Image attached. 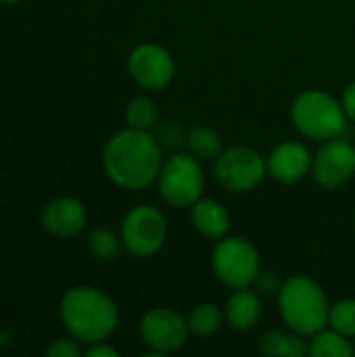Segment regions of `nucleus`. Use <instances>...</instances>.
Segmentation results:
<instances>
[{
    "label": "nucleus",
    "mask_w": 355,
    "mask_h": 357,
    "mask_svg": "<svg viewBox=\"0 0 355 357\" xmlns=\"http://www.w3.org/2000/svg\"><path fill=\"white\" fill-rule=\"evenodd\" d=\"M328 324L343 337H355V299H343L331 305Z\"/></svg>",
    "instance_id": "obj_22"
},
{
    "label": "nucleus",
    "mask_w": 355,
    "mask_h": 357,
    "mask_svg": "<svg viewBox=\"0 0 355 357\" xmlns=\"http://www.w3.org/2000/svg\"><path fill=\"white\" fill-rule=\"evenodd\" d=\"M268 174L266 159L249 146L222 151L213 165V176L230 192H249L262 184Z\"/></svg>",
    "instance_id": "obj_8"
},
{
    "label": "nucleus",
    "mask_w": 355,
    "mask_h": 357,
    "mask_svg": "<svg viewBox=\"0 0 355 357\" xmlns=\"http://www.w3.org/2000/svg\"><path fill=\"white\" fill-rule=\"evenodd\" d=\"M312 174L322 188L335 190L345 186L355 176V146L339 136L324 140L314 155Z\"/></svg>",
    "instance_id": "obj_10"
},
{
    "label": "nucleus",
    "mask_w": 355,
    "mask_h": 357,
    "mask_svg": "<svg viewBox=\"0 0 355 357\" xmlns=\"http://www.w3.org/2000/svg\"><path fill=\"white\" fill-rule=\"evenodd\" d=\"M341 105H343V109H345V115H347V119L355 123V82H352V84L345 88Z\"/></svg>",
    "instance_id": "obj_26"
},
{
    "label": "nucleus",
    "mask_w": 355,
    "mask_h": 357,
    "mask_svg": "<svg viewBox=\"0 0 355 357\" xmlns=\"http://www.w3.org/2000/svg\"><path fill=\"white\" fill-rule=\"evenodd\" d=\"M188 322L169 307H153L140 320V337L153 349L146 356H163L184 347L188 339Z\"/></svg>",
    "instance_id": "obj_9"
},
{
    "label": "nucleus",
    "mask_w": 355,
    "mask_h": 357,
    "mask_svg": "<svg viewBox=\"0 0 355 357\" xmlns=\"http://www.w3.org/2000/svg\"><path fill=\"white\" fill-rule=\"evenodd\" d=\"M84 354L82 345L77 339H73L69 335V339H56L46 347V356L48 357H80Z\"/></svg>",
    "instance_id": "obj_23"
},
{
    "label": "nucleus",
    "mask_w": 355,
    "mask_h": 357,
    "mask_svg": "<svg viewBox=\"0 0 355 357\" xmlns=\"http://www.w3.org/2000/svg\"><path fill=\"white\" fill-rule=\"evenodd\" d=\"M253 284L259 295H278L282 289V282L274 272H259V276L255 278Z\"/></svg>",
    "instance_id": "obj_24"
},
{
    "label": "nucleus",
    "mask_w": 355,
    "mask_h": 357,
    "mask_svg": "<svg viewBox=\"0 0 355 357\" xmlns=\"http://www.w3.org/2000/svg\"><path fill=\"white\" fill-rule=\"evenodd\" d=\"M186 144L190 153L201 161H216L222 153V136L205 126H197L188 132Z\"/></svg>",
    "instance_id": "obj_17"
},
{
    "label": "nucleus",
    "mask_w": 355,
    "mask_h": 357,
    "mask_svg": "<svg viewBox=\"0 0 355 357\" xmlns=\"http://www.w3.org/2000/svg\"><path fill=\"white\" fill-rule=\"evenodd\" d=\"M211 266L218 280L230 289H247L262 272L259 251L245 236H224L211 253Z\"/></svg>",
    "instance_id": "obj_5"
},
{
    "label": "nucleus",
    "mask_w": 355,
    "mask_h": 357,
    "mask_svg": "<svg viewBox=\"0 0 355 357\" xmlns=\"http://www.w3.org/2000/svg\"><path fill=\"white\" fill-rule=\"evenodd\" d=\"M6 343V335L2 333V328H0V345H4Z\"/></svg>",
    "instance_id": "obj_28"
},
{
    "label": "nucleus",
    "mask_w": 355,
    "mask_h": 357,
    "mask_svg": "<svg viewBox=\"0 0 355 357\" xmlns=\"http://www.w3.org/2000/svg\"><path fill=\"white\" fill-rule=\"evenodd\" d=\"M190 222L199 234L213 238V241L224 238L230 230V215H228L226 207L213 199L201 197L190 207Z\"/></svg>",
    "instance_id": "obj_15"
},
{
    "label": "nucleus",
    "mask_w": 355,
    "mask_h": 357,
    "mask_svg": "<svg viewBox=\"0 0 355 357\" xmlns=\"http://www.w3.org/2000/svg\"><path fill=\"white\" fill-rule=\"evenodd\" d=\"M291 119L303 136L322 142L341 136L347 126L343 105L324 90L301 92L291 107Z\"/></svg>",
    "instance_id": "obj_4"
},
{
    "label": "nucleus",
    "mask_w": 355,
    "mask_h": 357,
    "mask_svg": "<svg viewBox=\"0 0 355 357\" xmlns=\"http://www.w3.org/2000/svg\"><path fill=\"white\" fill-rule=\"evenodd\" d=\"M157 119H159V111H157V105L146 98V96H136L128 102L126 107V121H128V128H134V130H144V132H151L155 126H157Z\"/></svg>",
    "instance_id": "obj_21"
},
{
    "label": "nucleus",
    "mask_w": 355,
    "mask_h": 357,
    "mask_svg": "<svg viewBox=\"0 0 355 357\" xmlns=\"http://www.w3.org/2000/svg\"><path fill=\"white\" fill-rule=\"evenodd\" d=\"M278 312L285 324L303 337H314L328 324L331 305L322 287L310 276H293L282 282Z\"/></svg>",
    "instance_id": "obj_3"
},
{
    "label": "nucleus",
    "mask_w": 355,
    "mask_h": 357,
    "mask_svg": "<svg viewBox=\"0 0 355 357\" xmlns=\"http://www.w3.org/2000/svg\"><path fill=\"white\" fill-rule=\"evenodd\" d=\"M61 320L67 333L84 345L107 341L119 322V310L115 301L96 287L69 289L59 307Z\"/></svg>",
    "instance_id": "obj_2"
},
{
    "label": "nucleus",
    "mask_w": 355,
    "mask_h": 357,
    "mask_svg": "<svg viewBox=\"0 0 355 357\" xmlns=\"http://www.w3.org/2000/svg\"><path fill=\"white\" fill-rule=\"evenodd\" d=\"M310 356L312 357H349L354 356V347L349 345L347 337L333 331H320L310 341Z\"/></svg>",
    "instance_id": "obj_19"
},
{
    "label": "nucleus",
    "mask_w": 355,
    "mask_h": 357,
    "mask_svg": "<svg viewBox=\"0 0 355 357\" xmlns=\"http://www.w3.org/2000/svg\"><path fill=\"white\" fill-rule=\"evenodd\" d=\"M259 351L268 357H303L310 356V345H305L303 335L270 331L259 339Z\"/></svg>",
    "instance_id": "obj_16"
},
{
    "label": "nucleus",
    "mask_w": 355,
    "mask_h": 357,
    "mask_svg": "<svg viewBox=\"0 0 355 357\" xmlns=\"http://www.w3.org/2000/svg\"><path fill=\"white\" fill-rule=\"evenodd\" d=\"M88 222V211L82 201L73 197L52 199L40 213V226L54 238L67 241L77 236Z\"/></svg>",
    "instance_id": "obj_12"
},
{
    "label": "nucleus",
    "mask_w": 355,
    "mask_h": 357,
    "mask_svg": "<svg viewBox=\"0 0 355 357\" xmlns=\"http://www.w3.org/2000/svg\"><path fill=\"white\" fill-rule=\"evenodd\" d=\"M167 241V222L161 209L153 205L132 207L121 224L123 249L134 257H153Z\"/></svg>",
    "instance_id": "obj_7"
},
{
    "label": "nucleus",
    "mask_w": 355,
    "mask_h": 357,
    "mask_svg": "<svg viewBox=\"0 0 355 357\" xmlns=\"http://www.w3.org/2000/svg\"><path fill=\"white\" fill-rule=\"evenodd\" d=\"M88 251L92 253V257L100 259V261H113L119 257L121 253V236H117L113 230L109 228H94L90 234H88Z\"/></svg>",
    "instance_id": "obj_20"
},
{
    "label": "nucleus",
    "mask_w": 355,
    "mask_h": 357,
    "mask_svg": "<svg viewBox=\"0 0 355 357\" xmlns=\"http://www.w3.org/2000/svg\"><path fill=\"white\" fill-rule=\"evenodd\" d=\"M161 199L172 207H192L205 188V174L201 159L195 155L178 153L169 157L157 178Z\"/></svg>",
    "instance_id": "obj_6"
},
{
    "label": "nucleus",
    "mask_w": 355,
    "mask_h": 357,
    "mask_svg": "<svg viewBox=\"0 0 355 357\" xmlns=\"http://www.w3.org/2000/svg\"><path fill=\"white\" fill-rule=\"evenodd\" d=\"M188 331L197 337H211L220 331L224 322V314L213 303H199L190 310L188 318Z\"/></svg>",
    "instance_id": "obj_18"
},
{
    "label": "nucleus",
    "mask_w": 355,
    "mask_h": 357,
    "mask_svg": "<svg viewBox=\"0 0 355 357\" xmlns=\"http://www.w3.org/2000/svg\"><path fill=\"white\" fill-rule=\"evenodd\" d=\"M128 71L138 86L146 90H161L174 79L176 65L169 50L159 44L146 42L130 52Z\"/></svg>",
    "instance_id": "obj_11"
},
{
    "label": "nucleus",
    "mask_w": 355,
    "mask_h": 357,
    "mask_svg": "<svg viewBox=\"0 0 355 357\" xmlns=\"http://www.w3.org/2000/svg\"><path fill=\"white\" fill-rule=\"evenodd\" d=\"M262 314H264V305H262L259 293L249 291V287L236 289L234 295L228 299L226 312H224L230 328L239 331V333H245V331H251L253 326H257L262 320Z\"/></svg>",
    "instance_id": "obj_14"
},
{
    "label": "nucleus",
    "mask_w": 355,
    "mask_h": 357,
    "mask_svg": "<svg viewBox=\"0 0 355 357\" xmlns=\"http://www.w3.org/2000/svg\"><path fill=\"white\" fill-rule=\"evenodd\" d=\"M163 167L159 140L144 130L126 128L103 149V169L107 178L126 190H144L157 182Z\"/></svg>",
    "instance_id": "obj_1"
},
{
    "label": "nucleus",
    "mask_w": 355,
    "mask_h": 357,
    "mask_svg": "<svg viewBox=\"0 0 355 357\" xmlns=\"http://www.w3.org/2000/svg\"><path fill=\"white\" fill-rule=\"evenodd\" d=\"M88 357H117V349L115 347H111V345H107L105 341H98V343H92V345H88V349L84 351Z\"/></svg>",
    "instance_id": "obj_25"
},
{
    "label": "nucleus",
    "mask_w": 355,
    "mask_h": 357,
    "mask_svg": "<svg viewBox=\"0 0 355 357\" xmlns=\"http://www.w3.org/2000/svg\"><path fill=\"white\" fill-rule=\"evenodd\" d=\"M17 2H23V0H0V4H17Z\"/></svg>",
    "instance_id": "obj_27"
},
{
    "label": "nucleus",
    "mask_w": 355,
    "mask_h": 357,
    "mask_svg": "<svg viewBox=\"0 0 355 357\" xmlns=\"http://www.w3.org/2000/svg\"><path fill=\"white\" fill-rule=\"evenodd\" d=\"M314 157L301 142H280L266 159L268 174L282 184H295L312 172Z\"/></svg>",
    "instance_id": "obj_13"
}]
</instances>
